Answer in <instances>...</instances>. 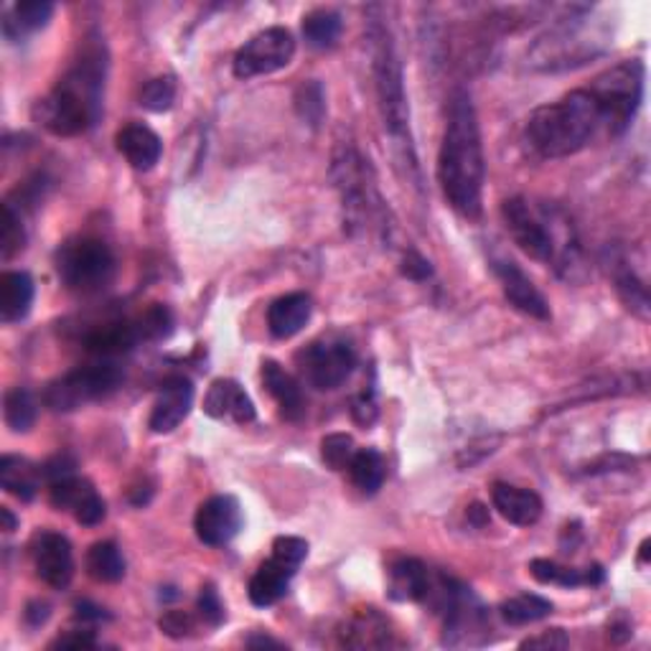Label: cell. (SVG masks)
I'll return each instance as SVG.
<instances>
[{"instance_id":"8d00e7d4","label":"cell","mask_w":651,"mask_h":651,"mask_svg":"<svg viewBox=\"0 0 651 651\" xmlns=\"http://www.w3.org/2000/svg\"><path fill=\"white\" fill-rule=\"evenodd\" d=\"M24 219H21V211L13 207V201H5L3 211H0V255H3V260H11L13 255L24 249Z\"/></svg>"},{"instance_id":"9a60e30c","label":"cell","mask_w":651,"mask_h":651,"mask_svg":"<svg viewBox=\"0 0 651 651\" xmlns=\"http://www.w3.org/2000/svg\"><path fill=\"white\" fill-rule=\"evenodd\" d=\"M32 557L36 575L47 582L49 588L64 590L72 582L74 575V555L72 544L64 535L41 529L32 540Z\"/></svg>"},{"instance_id":"5b68a950","label":"cell","mask_w":651,"mask_h":651,"mask_svg":"<svg viewBox=\"0 0 651 651\" xmlns=\"http://www.w3.org/2000/svg\"><path fill=\"white\" fill-rule=\"evenodd\" d=\"M603 131L601 108L588 89H575L563 100L542 105L527 120V146L540 158L580 153Z\"/></svg>"},{"instance_id":"f6af8a7d","label":"cell","mask_w":651,"mask_h":651,"mask_svg":"<svg viewBox=\"0 0 651 651\" xmlns=\"http://www.w3.org/2000/svg\"><path fill=\"white\" fill-rule=\"evenodd\" d=\"M567 639L563 628H550V631H542L540 636H532V639L521 641V649H544V651H557V649H567Z\"/></svg>"},{"instance_id":"e0dca14e","label":"cell","mask_w":651,"mask_h":651,"mask_svg":"<svg viewBox=\"0 0 651 651\" xmlns=\"http://www.w3.org/2000/svg\"><path fill=\"white\" fill-rule=\"evenodd\" d=\"M494 275L502 283V291L506 300L512 303L514 308L521 310L525 316L540 318V321H548L550 318V303L544 300V295L537 291V285L525 275V270L519 268L517 262L512 260H494Z\"/></svg>"},{"instance_id":"836d02e7","label":"cell","mask_w":651,"mask_h":651,"mask_svg":"<svg viewBox=\"0 0 651 651\" xmlns=\"http://www.w3.org/2000/svg\"><path fill=\"white\" fill-rule=\"evenodd\" d=\"M87 570L100 582H118L125 578V557L115 542H97L87 552Z\"/></svg>"},{"instance_id":"8fae6325","label":"cell","mask_w":651,"mask_h":651,"mask_svg":"<svg viewBox=\"0 0 651 651\" xmlns=\"http://www.w3.org/2000/svg\"><path fill=\"white\" fill-rule=\"evenodd\" d=\"M298 369L310 388L316 390H336L349 380L354 367H357V352L352 344L342 339H321V342L308 344L298 352Z\"/></svg>"},{"instance_id":"83f0119b","label":"cell","mask_w":651,"mask_h":651,"mask_svg":"<svg viewBox=\"0 0 651 651\" xmlns=\"http://www.w3.org/2000/svg\"><path fill=\"white\" fill-rule=\"evenodd\" d=\"M34 303V280L28 272H5L0 278V321L16 323L28 316Z\"/></svg>"},{"instance_id":"816d5d0a","label":"cell","mask_w":651,"mask_h":651,"mask_svg":"<svg viewBox=\"0 0 651 651\" xmlns=\"http://www.w3.org/2000/svg\"><path fill=\"white\" fill-rule=\"evenodd\" d=\"M24 616H26V621H28V624H32L34 628H36V626H41V624H47V618L51 616L49 603H44V601L28 603V609H26Z\"/></svg>"},{"instance_id":"9f6ffc18","label":"cell","mask_w":651,"mask_h":651,"mask_svg":"<svg viewBox=\"0 0 651 651\" xmlns=\"http://www.w3.org/2000/svg\"><path fill=\"white\" fill-rule=\"evenodd\" d=\"M0 519H3V532H13V529H16V525H19V519L13 517V512L11 509H0Z\"/></svg>"},{"instance_id":"5bb4252c","label":"cell","mask_w":651,"mask_h":651,"mask_svg":"<svg viewBox=\"0 0 651 651\" xmlns=\"http://www.w3.org/2000/svg\"><path fill=\"white\" fill-rule=\"evenodd\" d=\"M242 521H245V517H242V506L237 499L230 494H219L207 499L199 506V512L194 517V529L204 544L222 548V544L232 542L239 535Z\"/></svg>"},{"instance_id":"2e32d148","label":"cell","mask_w":651,"mask_h":651,"mask_svg":"<svg viewBox=\"0 0 651 651\" xmlns=\"http://www.w3.org/2000/svg\"><path fill=\"white\" fill-rule=\"evenodd\" d=\"M49 499L57 509L72 512L74 519L85 527H97L108 517V506H105L102 496L93 489V483L77 476H66L51 483Z\"/></svg>"},{"instance_id":"9c48e42d","label":"cell","mask_w":651,"mask_h":651,"mask_svg":"<svg viewBox=\"0 0 651 651\" xmlns=\"http://www.w3.org/2000/svg\"><path fill=\"white\" fill-rule=\"evenodd\" d=\"M57 272L74 293H97L115 275V255L97 237H74L57 249Z\"/></svg>"},{"instance_id":"277c9868","label":"cell","mask_w":651,"mask_h":651,"mask_svg":"<svg viewBox=\"0 0 651 651\" xmlns=\"http://www.w3.org/2000/svg\"><path fill=\"white\" fill-rule=\"evenodd\" d=\"M502 219L521 253L537 262L552 265L557 275L570 280L580 268V245L573 222L555 204L514 196L502 204Z\"/></svg>"},{"instance_id":"d590c367","label":"cell","mask_w":651,"mask_h":651,"mask_svg":"<svg viewBox=\"0 0 651 651\" xmlns=\"http://www.w3.org/2000/svg\"><path fill=\"white\" fill-rule=\"evenodd\" d=\"M3 415L5 426H9L13 433H26V430H32L36 420V400L32 392L26 388H13L5 392Z\"/></svg>"},{"instance_id":"30bf717a","label":"cell","mask_w":651,"mask_h":651,"mask_svg":"<svg viewBox=\"0 0 651 651\" xmlns=\"http://www.w3.org/2000/svg\"><path fill=\"white\" fill-rule=\"evenodd\" d=\"M120 384H123V372L110 361L77 367L49 384L47 392H44V403L54 413H72L112 395Z\"/></svg>"},{"instance_id":"f546056e","label":"cell","mask_w":651,"mask_h":651,"mask_svg":"<svg viewBox=\"0 0 651 651\" xmlns=\"http://www.w3.org/2000/svg\"><path fill=\"white\" fill-rule=\"evenodd\" d=\"M529 573L535 580L544 586H563V588H578V586H595L603 580L601 567H588V570H575V567H563L552 560H532Z\"/></svg>"},{"instance_id":"681fc988","label":"cell","mask_w":651,"mask_h":651,"mask_svg":"<svg viewBox=\"0 0 651 651\" xmlns=\"http://www.w3.org/2000/svg\"><path fill=\"white\" fill-rule=\"evenodd\" d=\"M74 468H77V464L70 456H57L41 466V476L49 479V483H54L59 479H66V476H74Z\"/></svg>"},{"instance_id":"f35d334b","label":"cell","mask_w":651,"mask_h":651,"mask_svg":"<svg viewBox=\"0 0 651 651\" xmlns=\"http://www.w3.org/2000/svg\"><path fill=\"white\" fill-rule=\"evenodd\" d=\"M295 112H298V118L310 127H318L323 123L326 93H323L321 82L310 79V82H306V85L298 87V93H295Z\"/></svg>"},{"instance_id":"7dc6e473","label":"cell","mask_w":651,"mask_h":651,"mask_svg":"<svg viewBox=\"0 0 651 651\" xmlns=\"http://www.w3.org/2000/svg\"><path fill=\"white\" fill-rule=\"evenodd\" d=\"M377 400H374V392H365V395H359L357 400H354L352 405V418L359 422V426L369 428L372 422L377 420Z\"/></svg>"},{"instance_id":"ee69618b","label":"cell","mask_w":651,"mask_h":651,"mask_svg":"<svg viewBox=\"0 0 651 651\" xmlns=\"http://www.w3.org/2000/svg\"><path fill=\"white\" fill-rule=\"evenodd\" d=\"M199 613L201 618L207 621L209 626H219L224 621V605L219 601L217 590L214 588H204L201 595H199Z\"/></svg>"},{"instance_id":"e575fe53","label":"cell","mask_w":651,"mask_h":651,"mask_svg":"<svg viewBox=\"0 0 651 651\" xmlns=\"http://www.w3.org/2000/svg\"><path fill=\"white\" fill-rule=\"evenodd\" d=\"M499 613H502V618L509 626H527V624H535V621L548 618L552 613V603L542 595L525 593V595H517V598H509V601H504Z\"/></svg>"},{"instance_id":"44dd1931","label":"cell","mask_w":651,"mask_h":651,"mask_svg":"<svg viewBox=\"0 0 651 651\" xmlns=\"http://www.w3.org/2000/svg\"><path fill=\"white\" fill-rule=\"evenodd\" d=\"M118 150L125 156V161L133 165L135 171H150L161 161L163 143L158 135L143 123H131L115 135Z\"/></svg>"},{"instance_id":"7a4b0ae2","label":"cell","mask_w":651,"mask_h":651,"mask_svg":"<svg viewBox=\"0 0 651 651\" xmlns=\"http://www.w3.org/2000/svg\"><path fill=\"white\" fill-rule=\"evenodd\" d=\"M105 66V47L100 39L89 36L82 57L64 79H59V85L34 105L36 123L62 138L87 133L102 115Z\"/></svg>"},{"instance_id":"f5cc1de1","label":"cell","mask_w":651,"mask_h":651,"mask_svg":"<svg viewBox=\"0 0 651 651\" xmlns=\"http://www.w3.org/2000/svg\"><path fill=\"white\" fill-rule=\"evenodd\" d=\"M77 618L79 621H102V618H108V613H105L100 605L82 601V603H77Z\"/></svg>"},{"instance_id":"d4e9b609","label":"cell","mask_w":651,"mask_h":651,"mask_svg":"<svg viewBox=\"0 0 651 651\" xmlns=\"http://www.w3.org/2000/svg\"><path fill=\"white\" fill-rule=\"evenodd\" d=\"M140 331L135 318L131 321H112L89 331L85 336V349L100 357H115V354L131 352L135 344H140Z\"/></svg>"},{"instance_id":"8992f818","label":"cell","mask_w":651,"mask_h":651,"mask_svg":"<svg viewBox=\"0 0 651 651\" xmlns=\"http://www.w3.org/2000/svg\"><path fill=\"white\" fill-rule=\"evenodd\" d=\"M331 179H334L336 192L342 196L346 230L357 232H380L388 237V209L377 188V179L372 165L359 153L352 143H339L331 158Z\"/></svg>"},{"instance_id":"4fadbf2b","label":"cell","mask_w":651,"mask_h":651,"mask_svg":"<svg viewBox=\"0 0 651 651\" xmlns=\"http://www.w3.org/2000/svg\"><path fill=\"white\" fill-rule=\"evenodd\" d=\"M295 57V39L283 26L265 28L255 34L237 54H234V77L253 79L285 70Z\"/></svg>"},{"instance_id":"3957f363","label":"cell","mask_w":651,"mask_h":651,"mask_svg":"<svg viewBox=\"0 0 651 651\" xmlns=\"http://www.w3.org/2000/svg\"><path fill=\"white\" fill-rule=\"evenodd\" d=\"M367 36H369V49H372V74H374L377 100H380L384 133L390 135L392 150H395L400 171H403L407 184L420 188L422 176H420V163L413 140L410 105H407L403 64H400L395 41H392L390 28L382 24V19H369Z\"/></svg>"},{"instance_id":"d6a6232c","label":"cell","mask_w":651,"mask_h":651,"mask_svg":"<svg viewBox=\"0 0 651 651\" xmlns=\"http://www.w3.org/2000/svg\"><path fill=\"white\" fill-rule=\"evenodd\" d=\"M303 36L310 49L326 51L334 49L339 36H342V16L336 11L318 9L303 19Z\"/></svg>"},{"instance_id":"cb8c5ba5","label":"cell","mask_w":651,"mask_h":651,"mask_svg":"<svg viewBox=\"0 0 651 651\" xmlns=\"http://www.w3.org/2000/svg\"><path fill=\"white\" fill-rule=\"evenodd\" d=\"M430 580L428 567L415 557H403L390 565V580L388 590L395 601H422L430 595Z\"/></svg>"},{"instance_id":"ba28073f","label":"cell","mask_w":651,"mask_h":651,"mask_svg":"<svg viewBox=\"0 0 651 651\" xmlns=\"http://www.w3.org/2000/svg\"><path fill=\"white\" fill-rule=\"evenodd\" d=\"M586 16L563 19L555 28L540 36L532 49H529V64L540 72H560L573 70L590 62L603 51V41H595V34H590V21Z\"/></svg>"},{"instance_id":"60d3db41","label":"cell","mask_w":651,"mask_h":651,"mask_svg":"<svg viewBox=\"0 0 651 651\" xmlns=\"http://www.w3.org/2000/svg\"><path fill=\"white\" fill-rule=\"evenodd\" d=\"M354 453H357V449H354L352 435L346 433H331L321 441V456L326 464L334 468V471H346L352 464Z\"/></svg>"},{"instance_id":"ab89813d","label":"cell","mask_w":651,"mask_h":651,"mask_svg":"<svg viewBox=\"0 0 651 651\" xmlns=\"http://www.w3.org/2000/svg\"><path fill=\"white\" fill-rule=\"evenodd\" d=\"M135 323H138L143 342H158V339H165L171 334L173 316L161 303H153V306L143 310L140 316H135Z\"/></svg>"},{"instance_id":"11a10c76","label":"cell","mask_w":651,"mask_h":651,"mask_svg":"<svg viewBox=\"0 0 651 651\" xmlns=\"http://www.w3.org/2000/svg\"><path fill=\"white\" fill-rule=\"evenodd\" d=\"M247 647H253V649H265V647H283V643H280V641H272V639H268V636H253V639L247 641Z\"/></svg>"},{"instance_id":"ffe728a7","label":"cell","mask_w":651,"mask_h":651,"mask_svg":"<svg viewBox=\"0 0 651 651\" xmlns=\"http://www.w3.org/2000/svg\"><path fill=\"white\" fill-rule=\"evenodd\" d=\"M491 502H494V509L502 514L509 525L532 527L535 521L542 517V499L537 496L535 491L512 487V483H494V489H491Z\"/></svg>"},{"instance_id":"1f68e13d","label":"cell","mask_w":651,"mask_h":651,"mask_svg":"<svg viewBox=\"0 0 651 651\" xmlns=\"http://www.w3.org/2000/svg\"><path fill=\"white\" fill-rule=\"evenodd\" d=\"M346 471H349L352 483L361 491V494H377V491L382 489L384 476H388V464H384L380 451L361 449L354 453L352 464Z\"/></svg>"},{"instance_id":"d6986e66","label":"cell","mask_w":651,"mask_h":651,"mask_svg":"<svg viewBox=\"0 0 651 651\" xmlns=\"http://www.w3.org/2000/svg\"><path fill=\"white\" fill-rule=\"evenodd\" d=\"M204 413L214 420H232L249 426L255 420V405L245 390L234 380H217L204 400Z\"/></svg>"},{"instance_id":"7c38bea8","label":"cell","mask_w":651,"mask_h":651,"mask_svg":"<svg viewBox=\"0 0 651 651\" xmlns=\"http://www.w3.org/2000/svg\"><path fill=\"white\" fill-rule=\"evenodd\" d=\"M441 595L445 605V643L449 647H476L483 643L489 628L487 609L479 603L471 590L453 580H441Z\"/></svg>"},{"instance_id":"7bdbcfd3","label":"cell","mask_w":651,"mask_h":651,"mask_svg":"<svg viewBox=\"0 0 651 651\" xmlns=\"http://www.w3.org/2000/svg\"><path fill=\"white\" fill-rule=\"evenodd\" d=\"M272 557H275L278 563H283L285 567H291V570H298L303 560L308 557V542L291 535L278 537V540L272 542Z\"/></svg>"},{"instance_id":"bcb514c9","label":"cell","mask_w":651,"mask_h":651,"mask_svg":"<svg viewBox=\"0 0 651 651\" xmlns=\"http://www.w3.org/2000/svg\"><path fill=\"white\" fill-rule=\"evenodd\" d=\"M161 631L173 636V639H181V636H186L188 631H194V621L188 613L184 611H169L165 616L161 618Z\"/></svg>"},{"instance_id":"52a82bcc","label":"cell","mask_w":651,"mask_h":651,"mask_svg":"<svg viewBox=\"0 0 651 651\" xmlns=\"http://www.w3.org/2000/svg\"><path fill=\"white\" fill-rule=\"evenodd\" d=\"M601 108L603 131L611 138H618L628 131L631 120L641 105L643 95V66L641 62H621L603 74H598L588 89Z\"/></svg>"},{"instance_id":"c3c4849f","label":"cell","mask_w":651,"mask_h":651,"mask_svg":"<svg viewBox=\"0 0 651 651\" xmlns=\"http://www.w3.org/2000/svg\"><path fill=\"white\" fill-rule=\"evenodd\" d=\"M430 272H433L430 262L420 253H415V249H410V253L403 257V275L405 278L426 280V278H430Z\"/></svg>"},{"instance_id":"b9f144b4","label":"cell","mask_w":651,"mask_h":651,"mask_svg":"<svg viewBox=\"0 0 651 651\" xmlns=\"http://www.w3.org/2000/svg\"><path fill=\"white\" fill-rule=\"evenodd\" d=\"M173 100H176V82H173V77L150 79L140 93V105L150 112L171 110Z\"/></svg>"},{"instance_id":"ac0fdd59","label":"cell","mask_w":651,"mask_h":651,"mask_svg":"<svg viewBox=\"0 0 651 651\" xmlns=\"http://www.w3.org/2000/svg\"><path fill=\"white\" fill-rule=\"evenodd\" d=\"M194 405V384L186 377H171L163 382L161 392H158L153 413H150L148 428L158 435L171 433L181 422L188 418Z\"/></svg>"},{"instance_id":"484cf974","label":"cell","mask_w":651,"mask_h":651,"mask_svg":"<svg viewBox=\"0 0 651 651\" xmlns=\"http://www.w3.org/2000/svg\"><path fill=\"white\" fill-rule=\"evenodd\" d=\"M262 384L265 390L270 392L272 400H275L280 413L287 420H298L303 413H306V400H303L300 384L293 380L291 374L285 372L278 361H265L262 365Z\"/></svg>"},{"instance_id":"f1b7e54d","label":"cell","mask_w":651,"mask_h":651,"mask_svg":"<svg viewBox=\"0 0 651 651\" xmlns=\"http://www.w3.org/2000/svg\"><path fill=\"white\" fill-rule=\"evenodd\" d=\"M54 5L41 3V0H28V3H16L3 16V36L11 44H19L26 34L39 32L49 24Z\"/></svg>"},{"instance_id":"4dcf8cb0","label":"cell","mask_w":651,"mask_h":651,"mask_svg":"<svg viewBox=\"0 0 651 651\" xmlns=\"http://www.w3.org/2000/svg\"><path fill=\"white\" fill-rule=\"evenodd\" d=\"M39 476L41 468L36 471V466L28 464L26 458L3 456V460H0V487L9 491V494L21 499V502H32L36 496Z\"/></svg>"},{"instance_id":"f907efd6","label":"cell","mask_w":651,"mask_h":651,"mask_svg":"<svg viewBox=\"0 0 651 651\" xmlns=\"http://www.w3.org/2000/svg\"><path fill=\"white\" fill-rule=\"evenodd\" d=\"M93 631H72L66 636H59V639L51 643L54 649H93L95 647Z\"/></svg>"},{"instance_id":"db71d44e","label":"cell","mask_w":651,"mask_h":651,"mask_svg":"<svg viewBox=\"0 0 651 651\" xmlns=\"http://www.w3.org/2000/svg\"><path fill=\"white\" fill-rule=\"evenodd\" d=\"M468 519H471V525H476V527H487L489 525V509L483 504H474L471 509H468Z\"/></svg>"},{"instance_id":"4316f807","label":"cell","mask_w":651,"mask_h":651,"mask_svg":"<svg viewBox=\"0 0 651 651\" xmlns=\"http://www.w3.org/2000/svg\"><path fill=\"white\" fill-rule=\"evenodd\" d=\"M295 570L278 563L275 557L265 560V563L257 567V573L249 580V601H253L257 609H268V605L278 603L280 598L287 593L291 588V578Z\"/></svg>"},{"instance_id":"7402d4cb","label":"cell","mask_w":651,"mask_h":651,"mask_svg":"<svg viewBox=\"0 0 651 651\" xmlns=\"http://www.w3.org/2000/svg\"><path fill=\"white\" fill-rule=\"evenodd\" d=\"M314 303L306 293H287L283 298L272 300L268 308V329L275 339H291L300 334L303 326L310 321Z\"/></svg>"},{"instance_id":"74e56055","label":"cell","mask_w":651,"mask_h":651,"mask_svg":"<svg viewBox=\"0 0 651 651\" xmlns=\"http://www.w3.org/2000/svg\"><path fill=\"white\" fill-rule=\"evenodd\" d=\"M621 268L616 270V291L628 308L634 310L636 316L649 318V291L643 285V280L636 275V272L628 268L626 262H618Z\"/></svg>"},{"instance_id":"6da1fadb","label":"cell","mask_w":651,"mask_h":651,"mask_svg":"<svg viewBox=\"0 0 651 651\" xmlns=\"http://www.w3.org/2000/svg\"><path fill=\"white\" fill-rule=\"evenodd\" d=\"M483 179H487V163H483L479 118L471 95L466 89H456L438 153V184L443 188L445 201L460 217L479 219Z\"/></svg>"},{"instance_id":"603a6c76","label":"cell","mask_w":651,"mask_h":651,"mask_svg":"<svg viewBox=\"0 0 651 651\" xmlns=\"http://www.w3.org/2000/svg\"><path fill=\"white\" fill-rule=\"evenodd\" d=\"M342 643L352 649H382L392 647V628L388 618L374 609H365L346 621L342 628Z\"/></svg>"}]
</instances>
